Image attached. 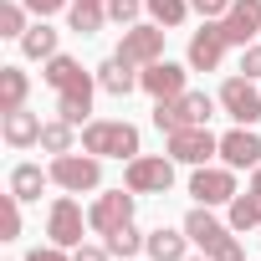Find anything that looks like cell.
Returning <instances> with one entry per match:
<instances>
[{
    "instance_id": "obj_27",
    "label": "cell",
    "mask_w": 261,
    "mask_h": 261,
    "mask_svg": "<svg viewBox=\"0 0 261 261\" xmlns=\"http://www.w3.org/2000/svg\"><path fill=\"white\" fill-rule=\"evenodd\" d=\"M144 11H149L164 31H174V26H185V16H190L195 6H190V0H144Z\"/></svg>"
},
{
    "instance_id": "obj_8",
    "label": "cell",
    "mask_w": 261,
    "mask_h": 261,
    "mask_svg": "<svg viewBox=\"0 0 261 261\" xmlns=\"http://www.w3.org/2000/svg\"><path fill=\"white\" fill-rule=\"evenodd\" d=\"M190 195H195V205H230L241 190H236V169H210V164H200L195 174H190Z\"/></svg>"
},
{
    "instance_id": "obj_26",
    "label": "cell",
    "mask_w": 261,
    "mask_h": 261,
    "mask_svg": "<svg viewBox=\"0 0 261 261\" xmlns=\"http://www.w3.org/2000/svg\"><path fill=\"white\" fill-rule=\"evenodd\" d=\"M102 246H108L113 256H123V261H128V256H139V251L149 246V236H144V230H139L134 220H128V225H118L113 236H102Z\"/></svg>"
},
{
    "instance_id": "obj_2",
    "label": "cell",
    "mask_w": 261,
    "mask_h": 261,
    "mask_svg": "<svg viewBox=\"0 0 261 261\" xmlns=\"http://www.w3.org/2000/svg\"><path fill=\"white\" fill-rule=\"evenodd\" d=\"M82 149L97 159H139V128L123 118H92L82 128Z\"/></svg>"
},
{
    "instance_id": "obj_29",
    "label": "cell",
    "mask_w": 261,
    "mask_h": 261,
    "mask_svg": "<svg viewBox=\"0 0 261 261\" xmlns=\"http://www.w3.org/2000/svg\"><path fill=\"white\" fill-rule=\"evenodd\" d=\"M26 0H6L0 6V36H26Z\"/></svg>"
},
{
    "instance_id": "obj_21",
    "label": "cell",
    "mask_w": 261,
    "mask_h": 261,
    "mask_svg": "<svg viewBox=\"0 0 261 261\" xmlns=\"http://www.w3.org/2000/svg\"><path fill=\"white\" fill-rule=\"evenodd\" d=\"M102 21H108V0H72V6H67V26L77 36L102 31Z\"/></svg>"
},
{
    "instance_id": "obj_1",
    "label": "cell",
    "mask_w": 261,
    "mask_h": 261,
    "mask_svg": "<svg viewBox=\"0 0 261 261\" xmlns=\"http://www.w3.org/2000/svg\"><path fill=\"white\" fill-rule=\"evenodd\" d=\"M215 102L210 92H179V97H159L154 102V128L159 134H179V128H205L215 118Z\"/></svg>"
},
{
    "instance_id": "obj_36",
    "label": "cell",
    "mask_w": 261,
    "mask_h": 261,
    "mask_svg": "<svg viewBox=\"0 0 261 261\" xmlns=\"http://www.w3.org/2000/svg\"><path fill=\"white\" fill-rule=\"evenodd\" d=\"M72 261H113V251H108V246H87V241H82V246L72 251Z\"/></svg>"
},
{
    "instance_id": "obj_39",
    "label": "cell",
    "mask_w": 261,
    "mask_h": 261,
    "mask_svg": "<svg viewBox=\"0 0 261 261\" xmlns=\"http://www.w3.org/2000/svg\"><path fill=\"white\" fill-rule=\"evenodd\" d=\"M185 261H210V256H185Z\"/></svg>"
},
{
    "instance_id": "obj_37",
    "label": "cell",
    "mask_w": 261,
    "mask_h": 261,
    "mask_svg": "<svg viewBox=\"0 0 261 261\" xmlns=\"http://www.w3.org/2000/svg\"><path fill=\"white\" fill-rule=\"evenodd\" d=\"M26 261H72V256H67V246H36Z\"/></svg>"
},
{
    "instance_id": "obj_23",
    "label": "cell",
    "mask_w": 261,
    "mask_h": 261,
    "mask_svg": "<svg viewBox=\"0 0 261 261\" xmlns=\"http://www.w3.org/2000/svg\"><path fill=\"white\" fill-rule=\"evenodd\" d=\"M26 92H31V77L21 67H0V113L26 108Z\"/></svg>"
},
{
    "instance_id": "obj_18",
    "label": "cell",
    "mask_w": 261,
    "mask_h": 261,
    "mask_svg": "<svg viewBox=\"0 0 261 261\" xmlns=\"http://www.w3.org/2000/svg\"><path fill=\"white\" fill-rule=\"evenodd\" d=\"M57 118H67V123L87 128V123H92V82H82V87H67V92H57Z\"/></svg>"
},
{
    "instance_id": "obj_17",
    "label": "cell",
    "mask_w": 261,
    "mask_h": 261,
    "mask_svg": "<svg viewBox=\"0 0 261 261\" xmlns=\"http://www.w3.org/2000/svg\"><path fill=\"white\" fill-rule=\"evenodd\" d=\"M190 246H195V241L185 236V225H179V230L159 225V230H149V246H144V251H149V261H185Z\"/></svg>"
},
{
    "instance_id": "obj_3",
    "label": "cell",
    "mask_w": 261,
    "mask_h": 261,
    "mask_svg": "<svg viewBox=\"0 0 261 261\" xmlns=\"http://www.w3.org/2000/svg\"><path fill=\"white\" fill-rule=\"evenodd\" d=\"M123 185L134 190V195H169V185H174V159H169V154H139V159H128Z\"/></svg>"
},
{
    "instance_id": "obj_35",
    "label": "cell",
    "mask_w": 261,
    "mask_h": 261,
    "mask_svg": "<svg viewBox=\"0 0 261 261\" xmlns=\"http://www.w3.org/2000/svg\"><path fill=\"white\" fill-rule=\"evenodd\" d=\"M67 6H72V0H26V11H31V16H41V21H46V16H57V11H67Z\"/></svg>"
},
{
    "instance_id": "obj_4",
    "label": "cell",
    "mask_w": 261,
    "mask_h": 261,
    "mask_svg": "<svg viewBox=\"0 0 261 261\" xmlns=\"http://www.w3.org/2000/svg\"><path fill=\"white\" fill-rule=\"evenodd\" d=\"M51 185L82 195V190H97L102 185V159L97 154H51Z\"/></svg>"
},
{
    "instance_id": "obj_6",
    "label": "cell",
    "mask_w": 261,
    "mask_h": 261,
    "mask_svg": "<svg viewBox=\"0 0 261 261\" xmlns=\"http://www.w3.org/2000/svg\"><path fill=\"white\" fill-rule=\"evenodd\" d=\"M134 220V190H102L97 200H92V210H87V225L97 230V236H113L118 225H128Z\"/></svg>"
},
{
    "instance_id": "obj_20",
    "label": "cell",
    "mask_w": 261,
    "mask_h": 261,
    "mask_svg": "<svg viewBox=\"0 0 261 261\" xmlns=\"http://www.w3.org/2000/svg\"><path fill=\"white\" fill-rule=\"evenodd\" d=\"M41 77H46V82H51L57 92H67V87H82V82H92V72H82V62H77V57H62V51H57V57H51V62L41 67Z\"/></svg>"
},
{
    "instance_id": "obj_16",
    "label": "cell",
    "mask_w": 261,
    "mask_h": 261,
    "mask_svg": "<svg viewBox=\"0 0 261 261\" xmlns=\"http://www.w3.org/2000/svg\"><path fill=\"white\" fill-rule=\"evenodd\" d=\"M41 118L36 113H26V108H16V113H0V134H6V144L11 149H31V144H41Z\"/></svg>"
},
{
    "instance_id": "obj_5",
    "label": "cell",
    "mask_w": 261,
    "mask_h": 261,
    "mask_svg": "<svg viewBox=\"0 0 261 261\" xmlns=\"http://www.w3.org/2000/svg\"><path fill=\"white\" fill-rule=\"evenodd\" d=\"M113 57H123L128 67H149V62H159V57H164V26H159V21H144V26H128Z\"/></svg>"
},
{
    "instance_id": "obj_19",
    "label": "cell",
    "mask_w": 261,
    "mask_h": 261,
    "mask_svg": "<svg viewBox=\"0 0 261 261\" xmlns=\"http://www.w3.org/2000/svg\"><path fill=\"white\" fill-rule=\"evenodd\" d=\"M97 87H102V92H113V97H128V92L139 87V72L128 67L123 57H108V62L97 67Z\"/></svg>"
},
{
    "instance_id": "obj_12",
    "label": "cell",
    "mask_w": 261,
    "mask_h": 261,
    "mask_svg": "<svg viewBox=\"0 0 261 261\" xmlns=\"http://www.w3.org/2000/svg\"><path fill=\"white\" fill-rule=\"evenodd\" d=\"M185 82H190V72H185L179 62H164V57H159V62H149V67L139 72V87H144L154 102H159V97H179V92H190Z\"/></svg>"
},
{
    "instance_id": "obj_22",
    "label": "cell",
    "mask_w": 261,
    "mask_h": 261,
    "mask_svg": "<svg viewBox=\"0 0 261 261\" xmlns=\"http://www.w3.org/2000/svg\"><path fill=\"white\" fill-rule=\"evenodd\" d=\"M46 179H51V169H41V164H16V169H11V195H16V200H41Z\"/></svg>"
},
{
    "instance_id": "obj_15",
    "label": "cell",
    "mask_w": 261,
    "mask_h": 261,
    "mask_svg": "<svg viewBox=\"0 0 261 261\" xmlns=\"http://www.w3.org/2000/svg\"><path fill=\"white\" fill-rule=\"evenodd\" d=\"M185 236H190V241H195V246L210 256V251H215V246L230 236V225H220V220L210 215V205H195V210L185 215Z\"/></svg>"
},
{
    "instance_id": "obj_7",
    "label": "cell",
    "mask_w": 261,
    "mask_h": 261,
    "mask_svg": "<svg viewBox=\"0 0 261 261\" xmlns=\"http://www.w3.org/2000/svg\"><path fill=\"white\" fill-rule=\"evenodd\" d=\"M220 108H225V118H236L241 128L261 123V92H256V82H251V77H225V82H220Z\"/></svg>"
},
{
    "instance_id": "obj_33",
    "label": "cell",
    "mask_w": 261,
    "mask_h": 261,
    "mask_svg": "<svg viewBox=\"0 0 261 261\" xmlns=\"http://www.w3.org/2000/svg\"><path fill=\"white\" fill-rule=\"evenodd\" d=\"M210 261H246V246H241L236 236H225V241L210 251Z\"/></svg>"
},
{
    "instance_id": "obj_10",
    "label": "cell",
    "mask_w": 261,
    "mask_h": 261,
    "mask_svg": "<svg viewBox=\"0 0 261 261\" xmlns=\"http://www.w3.org/2000/svg\"><path fill=\"white\" fill-rule=\"evenodd\" d=\"M220 154V139L210 134V128H179V134H169V159L174 164H210Z\"/></svg>"
},
{
    "instance_id": "obj_32",
    "label": "cell",
    "mask_w": 261,
    "mask_h": 261,
    "mask_svg": "<svg viewBox=\"0 0 261 261\" xmlns=\"http://www.w3.org/2000/svg\"><path fill=\"white\" fill-rule=\"evenodd\" d=\"M241 77H251V82H261V41H251V46H241Z\"/></svg>"
},
{
    "instance_id": "obj_38",
    "label": "cell",
    "mask_w": 261,
    "mask_h": 261,
    "mask_svg": "<svg viewBox=\"0 0 261 261\" xmlns=\"http://www.w3.org/2000/svg\"><path fill=\"white\" fill-rule=\"evenodd\" d=\"M251 185H256V190H261V164H256V169H251Z\"/></svg>"
},
{
    "instance_id": "obj_34",
    "label": "cell",
    "mask_w": 261,
    "mask_h": 261,
    "mask_svg": "<svg viewBox=\"0 0 261 261\" xmlns=\"http://www.w3.org/2000/svg\"><path fill=\"white\" fill-rule=\"evenodd\" d=\"M190 6H195V11L205 16V21H220V16H225V11L236 6V0H190Z\"/></svg>"
},
{
    "instance_id": "obj_24",
    "label": "cell",
    "mask_w": 261,
    "mask_h": 261,
    "mask_svg": "<svg viewBox=\"0 0 261 261\" xmlns=\"http://www.w3.org/2000/svg\"><path fill=\"white\" fill-rule=\"evenodd\" d=\"M21 51H26L31 62H51V57H57V31H51L46 21H36V26L21 36Z\"/></svg>"
},
{
    "instance_id": "obj_30",
    "label": "cell",
    "mask_w": 261,
    "mask_h": 261,
    "mask_svg": "<svg viewBox=\"0 0 261 261\" xmlns=\"http://www.w3.org/2000/svg\"><path fill=\"white\" fill-rule=\"evenodd\" d=\"M0 230H6L0 241H16V236H21V200H16V195L0 200Z\"/></svg>"
},
{
    "instance_id": "obj_28",
    "label": "cell",
    "mask_w": 261,
    "mask_h": 261,
    "mask_svg": "<svg viewBox=\"0 0 261 261\" xmlns=\"http://www.w3.org/2000/svg\"><path fill=\"white\" fill-rule=\"evenodd\" d=\"M72 128H77V123L51 118V123L41 128V149H46V154H72Z\"/></svg>"
},
{
    "instance_id": "obj_9",
    "label": "cell",
    "mask_w": 261,
    "mask_h": 261,
    "mask_svg": "<svg viewBox=\"0 0 261 261\" xmlns=\"http://www.w3.org/2000/svg\"><path fill=\"white\" fill-rule=\"evenodd\" d=\"M82 225H87V215H82V205H77L72 195H62V200L46 210V236H51V246L77 251V246H82Z\"/></svg>"
},
{
    "instance_id": "obj_25",
    "label": "cell",
    "mask_w": 261,
    "mask_h": 261,
    "mask_svg": "<svg viewBox=\"0 0 261 261\" xmlns=\"http://www.w3.org/2000/svg\"><path fill=\"white\" fill-rule=\"evenodd\" d=\"M251 225H261V190L256 185L230 200V230H251Z\"/></svg>"
},
{
    "instance_id": "obj_14",
    "label": "cell",
    "mask_w": 261,
    "mask_h": 261,
    "mask_svg": "<svg viewBox=\"0 0 261 261\" xmlns=\"http://www.w3.org/2000/svg\"><path fill=\"white\" fill-rule=\"evenodd\" d=\"M220 26H225L230 46H251L261 36V0H236V6L220 16Z\"/></svg>"
},
{
    "instance_id": "obj_31",
    "label": "cell",
    "mask_w": 261,
    "mask_h": 261,
    "mask_svg": "<svg viewBox=\"0 0 261 261\" xmlns=\"http://www.w3.org/2000/svg\"><path fill=\"white\" fill-rule=\"evenodd\" d=\"M139 11H144V0H108V21L118 26H139Z\"/></svg>"
},
{
    "instance_id": "obj_11",
    "label": "cell",
    "mask_w": 261,
    "mask_h": 261,
    "mask_svg": "<svg viewBox=\"0 0 261 261\" xmlns=\"http://www.w3.org/2000/svg\"><path fill=\"white\" fill-rule=\"evenodd\" d=\"M225 46H230V41H225V26H220V21H205V26L190 36V67H195V72H215V67L225 62Z\"/></svg>"
},
{
    "instance_id": "obj_13",
    "label": "cell",
    "mask_w": 261,
    "mask_h": 261,
    "mask_svg": "<svg viewBox=\"0 0 261 261\" xmlns=\"http://www.w3.org/2000/svg\"><path fill=\"white\" fill-rule=\"evenodd\" d=\"M220 159H225V169H256L261 164V134L236 123L230 134L220 139Z\"/></svg>"
}]
</instances>
